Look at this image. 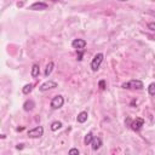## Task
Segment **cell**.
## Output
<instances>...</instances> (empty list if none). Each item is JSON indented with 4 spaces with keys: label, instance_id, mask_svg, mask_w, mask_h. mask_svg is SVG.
<instances>
[{
    "label": "cell",
    "instance_id": "cell-5",
    "mask_svg": "<svg viewBox=\"0 0 155 155\" xmlns=\"http://www.w3.org/2000/svg\"><path fill=\"white\" fill-rule=\"evenodd\" d=\"M54 87H57V82H54V81H52V80H48V81L41 84L40 87H39V90H40L41 92H45V91H48V90L54 88Z\"/></svg>",
    "mask_w": 155,
    "mask_h": 155
},
{
    "label": "cell",
    "instance_id": "cell-17",
    "mask_svg": "<svg viewBox=\"0 0 155 155\" xmlns=\"http://www.w3.org/2000/svg\"><path fill=\"white\" fill-rule=\"evenodd\" d=\"M148 92H149L150 96H155V82H151L148 86Z\"/></svg>",
    "mask_w": 155,
    "mask_h": 155
},
{
    "label": "cell",
    "instance_id": "cell-11",
    "mask_svg": "<svg viewBox=\"0 0 155 155\" xmlns=\"http://www.w3.org/2000/svg\"><path fill=\"white\" fill-rule=\"evenodd\" d=\"M87 117H88V114H87V111H81V113H79V114H78L76 121H78L79 124H84V122L87 120Z\"/></svg>",
    "mask_w": 155,
    "mask_h": 155
},
{
    "label": "cell",
    "instance_id": "cell-7",
    "mask_svg": "<svg viewBox=\"0 0 155 155\" xmlns=\"http://www.w3.org/2000/svg\"><path fill=\"white\" fill-rule=\"evenodd\" d=\"M71 46H73L74 48H76L78 51H81V50L85 48V46H86V41H85L84 39H75V40L71 41Z\"/></svg>",
    "mask_w": 155,
    "mask_h": 155
},
{
    "label": "cell",
    "instance_id": "cell-3",
    "mask_svg": "<svg viewBox=\"0 0 155 155\" xmlns=\"http://www.w3.org/2000/svg\"><path fill=\"white\" fill-rule=\"evenodd\" d=\"M63 104H64V98L61 94L54 96L51 99V103H50V105H51L52 109H59L61 107H63Z\"/></svg>",
    "mask_w": 155,
    "mask_h": 155
},
{
    "label": "cell",
    "instance_id": "cell-12",
    "mask_svg": "<svg viewBox=\"0 0 155 155\" xmlns=\"http://www.w3.org/2000/svg\"><path fill=\"white\" fill-rule=\"evenodd\" d=\"M40 74V68H39V64H33L31 67V70H30V75L33 78H38Z\"/></svg>",
    "mask_w": 155,
    "mask_h": 155
},
{
    "label": "cell",
    "instance_id": "cell-16",
    "mask_svg": "<svg viewBox=\"0 0 155 155\" xmlns=\"http://www.w3.org/2000/svg\"><path fill=\"white\" fill-rule=\"evenodd\" d=\"M62 127V122L61 121H53L52 124H51V131H57V130H59Z\"/></svg>",
    "mask_w": 155,
    "mask_h": 155
},
{
    "label": "cell",
    "instance_id": "cell-13",
    "mask_svg": "<svg viewBox=\"0 0 155 155\" xmlns=\"http://www.w3.org/2000/svg\"><path fill=\"white\" fill-rule=\"evenodd\" d=\"M53 67H54V63H53V62H48V64L46 65V68H45V71H44L45 76H48V75L52 73V70H53Z\"/></svg>",
    "mask_w": 155,
    "mask_h": 155
},
{
    "label": "cell",
    "instance_id": "cell-20",
    "mask_svg": "<svg viewBox=\"0 0 155 155\" xmlns=\"http://www.w3.org/2000/svg\"><path fill=\"white\" fill-rule=\"evenodd\" d=\"M98 85H99V88H101V90H105V81H104V80H101V81L98 82Z\"/></svg>",
    "mask_w": 155,
    "mask_h": 155
},
{
    "label": "cell",
    "instance_id": "cell-21",
    "mask_svg": "<svg viewBox=\"0 0 155 155\" xmlns=\"http://www.w3.org/2000/svg\"><path fill=\"white\" fill-rule=\"evenodd\" d=\"M23 145H24V144H18L16 148H17V149H22V148H23Z\"/></svg>",
    "mask_w": 155,
    "mask_h": 155
},
{
    "label": "cell",
    "instance_id": "cell-19",
    "mask_svg": "<svg viewBox=\"0 0 155 155\" xmlns=\"http://www.w3.org/2000/svg\"><path fill=\"white\" fill-rule=\"evenodd\" d=\"M148 29H150L151 31H155V22H150V23H148Z\"/></svg>",
    "mask_w": 155,
    "mask_h": 155
},
{
    "label": "cell",
    "instance_id": "cell-8",
    "mask_svg": "<svg viewBox=\"0 0 155 155\" xmlns=\"http://www.w3.org/2000/svg\"><path fill=\"white\" fill-rule=\"evenodd\" d=\"M48 7V5L46 2H34L29 6V10L33 11H41V10H46Z\"/></svg>",
    "mask_w": 155,
    "mask_h": 155
},
{
    "label": "cell",
    "instance_id": "cell-14",
    "mask_svg": "<svg viewBox=\"0 0 155 155\" xmlns=\"http://www.w3.org/2000/svg\"><path fill=\"white\" fill-rule=\"evenodd\" d=\"M93 134L91 133V132H88L86 136H85V138H84V144L85 145H88V144H91L92 143V140H93Z\"/></svg>",
    "mask_w": 155,
    "mask_h": 155
},
{
    "label": "cell",
    "instance_id": "cell-1",
    "mask_svg": "<svg viewBox=\"0 0 155 155\" xmlns=\"http://www.w3.org/2000/svg\"><path fill=\"white\" fill-rule=\"evenodd\" d=\"M103 58H104V54L103 53H97L94 57H93V59H92V62H91V69L93 70V71H97L98 69H99V67H101V64H102V62H103Z\"/></svg>",
    "mask_w": 155,
    "mask_h": 155
},
{
    "label": "cell",
    "instance_id": "cell-15",
    "mask_svg": "<svg viewBox=\"0 0 155 155\" xmlns=\"http://www.w3.org/2000/svg\"><path fill=\"white\" fill-rule=\"evenodd\" d=\"M33 87H34V84H27V85H24V87L22 88L23 94H28L29 92H31Z\"/></svg>",
    "mask_w": 155,
    "mask_h": 155
},
{
    "label": "cell",
    "instance_id": "cell-10",
    "mask_svg": "<svg viewBox=\"0 0 155 155\" xmlns=\"http://www.w3.org/2000/svg\"><path fill=\"white\" fill-rule=\"evenodd\" d=\"M101 147H102V139L99 137H94L93 140H92V143H91L92 150H98Z\"/></svg>",
    "mask_w": 155,
    "mask_h": 155
},
{
    "label": "cell",
    "instance_id": "cell-18",
    "mask_svg": "<svg viewBox=\"0 0 155 155\" xmlns=\"http://www.w3.org/2000/svg\"><path fill=\"white\" fill-rule=\"evenodd\" d=\"M79 154H80V151H79L78 148H71V149L68 151V155H79Z\"/></svg>",
    "mask_w": 155,
    "mask_h": 155
},
{
    "label": "cell",
    "instance_id": "cell-4",
    "mask_svg": "<svg viewBox=\"0 0 155 155\" xmlns=\"http://www.w3.org/2000/svg\"><path fill=\"white\" fill-rule=\"evenodd\" d=\"M42 134H44V127L42 126H36V127L28 131V136L30 138H40Z\"/></svg>",
    "mask_w": 155,
    "mask_h": 155
},
{
    "label": "cell",
    "instance_id": "cell-2",
    "mask_svg": "<svg viewBox=\"0 0 155 155\" xmlns=\"http://www.w3.org/2000/svg\"><path fill=\"white\" fill-rule=\"evenodd\" d=\"M122 88H136V90H142L144 86H143V82L140 80H131L128 82H124L121 85Z\"/></svg>",
    "mask_w": 155,
    "mask_h": 155
},
{
    "label": "cell",
    "instance_id": "cell-9",
    "mask_svg": "<svg viewBox=\"0 0 155 155\" xmlns=\"http://www.w3.org/2000/svg\"><path fill=\"white\" fill-rule=\"evenodd\" d=\"M34 107H35V102H34L33 99H28V101H25L24 104H23V109H24L25 111H31V110L34 109Z\"/></svg>",
    "mask_w": 155,
    "mask_h": 155
},
{
    "label": "cell",
    "instance_id": "cell-6",
    "mask_svg": "<svg viewBox=\"0 0 155 155\" xmlns=\"http://www.w3.org/2000/svg\"><path fill=\"white\" fill-rule=\"evenodd\" d=\"M143 125H144V120H143L142 117H136V119L131 122L130 126H131V128H132L133 131H139Z\"/></svg>",
    "mask_w": 155,
    "mask_h": 155
}]
</instances>
